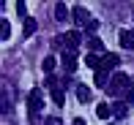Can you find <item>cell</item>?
<instances>
[{"mask_svg": "<svg viewBox=\"0 0 134 125\" xmlns=\"http://www.w3.org/2000/svg\"><path fill=\"white\" fill-rule=\"evenodd\" d=\"M129 90H131V79L126 74H115L112 82H109V93L112 95H126Z\"/></svg>", "mask_w": 134, "mask_h": 125, "instance_id": "1", "label": "cell"}, {"mask_svg": "<svg viewBox=\"0 0 134 125\" xmlns=\"http://www.w3.org/2000/svg\"><path fill=\"white\" fill-rule=\"evenodd\" d=\"M41 106H44V95H41V90H30L27 93V111H30V117L38 114Z\"/></svg>", "mask_w": 134, "mask_h": 125, "instance_id": "2", "label": "cell"}, {"mask_svg": "<svg viewBox=\"0 0 134 125\" xmlns=\"http://www.w3.org/2000/svg\"><path fill=\"white\" fill-rule=\"evenodd\" d=\"M60 63H63L66 74H74L77 71V55L74 52H63V55H60Z\"/></svg>", "mask_w": 134, "mask_h": 125, "instance_id": "3", "label": "cell"}, {"mask_svg": "<svg viewBox=\"0 0 134 125\" xmlns=\"http://www.w3.org/2000/svg\"><path fill=\"white\" fill-rule=\"evenodd\" d=\"M74 22H77L80 27H88V25H90L93 19H90L88 8H82V5H77V8H74Z\"/></svg>", "mask_w": 134, "mask_h": 125, "instance_id": "4", "label": "cell"}, {"mask_svg": "<svg viewBox=\"0 0 134 125\" xmlns=\"http://www.w3.org/2000/svg\"><path fill=\"white\" fill-rule=\"evenodd\" d=\"M118 65H120V57L112 55V52H107V55L101 57V71H115Z\"/></svg>", "mask_w": 134, "mask_h": 125, "instance_id": "5", "label": "cell"}, {"mask_svg": "<svg viewBox=\"0 0 134 125\" xmlns=\"http://www.w3.org/2000/svg\"><path fill=\"white\" fill-rule=\"evenodd\" d=\"M80 41H82V35L77 33V30H71L69 35H63V38H58V41H55V44H58V46H63V44H69V49H74V46L80 44Z\"/></svg>", "mask_w": 134, "mask_h": 125, "instance_id": "6", "label": "cell"}, {"mask_svg": "<svg viewBox=\"0 0 134 125\" xmlns=\"http://www.w3.org/2000/svg\"><path fill=\"white\" fill-rule=\"evenodd\" d=\"M126 111H129V103H126V101H115V103H112V117H115V120L126 117Z\"/></svg>", "mask_w": 134, "mask_h": 125, "instance_id": "7", "label": "cell"}, {"mask_svg": "<svg viewBox=\"0 0 134 125\" xmlns=\"http://www.w3.org/2000/svg\"><path fill=\"white\" fill-rule=\"evenodd\" d=\"M120 46L123 49H134V30H120Z\"/></svg>", "mask_w": 134, "mask_h": 125, "instance_id": "8", "label": "cell"}, {"mask_svg": "<svg viewBox=\"0 0 134 125\" xmlns=\"http://www.w3.org/2000/svg\"><path fill=\"white\" fill-rule=\"evenodd\" d=\"M55 19L58 22H69V5L66 3H55Z\"/></svg>", "mask_w": 134, "mask_h": 125, "instance_id": "9", "label": "cell"}, {"mask_svg": "<svg viewBox=\"0 0 134 125\" xmlns=\"http://www.w3.org/2000/svg\"><path fill=\"white\" fill-rule=\"evenodd\" d=\"M88 46H90V52H93V55H99V57H104L107 52H104V44H101L99 38H90L88 41Z\"/></svg>", "mask_w": 134, "mask_h": 125, "instance_id": "10", "label": "cell"}, {"mask_svg": "<svg viewBox=\"0 0 134 125\" xmlns=\"http://www.w3.org/2000/svg\"><path fill=\"white\" fill-rule=\"evenodd\" d=\"M109 71H96V87H109Z\"/></svg>", "mask_w": 134, "mask_h": 125, "instance_id": "11", "label": "cell"}, {"mask_svg": "<svg viewBox=\"0 0 134 125\" xmlns=\"http://www.w3.org/2000/svg\"><path fill=\"white\" fill-rule=\"evenodd\" d=\"M77 98H80V103H90V87L80 84L77 87Z\"/></svg>", "mask_w": 134, "mask_h": 125, "instance_id": "12", "label": "cell"}, {"mask_svg": "<svg viewBox=\"0 0 134 125\" xmlns=\"http://www.w3.org/2000/svg\"><path fill=\"white\" fill-rule=\"evenodd\" d=\"M85 63H88L93 71H101V57H99V55H93V52H90V55L85 57Z\"/></svg>", "mask_w": 134, "mask_h": 125, "instance_id": "13", "label": "cell"}, {"mask_svg": "<svg viewBox=\"0 0 134 125\" xmlns=\"http://www.w3.org/2000/svg\"><path fill=\"white\" fill-rule=\"evenodd\" d=\"M55 65H58V60H55V57L49 55V57H44V63H41V68H44V74L49 76L52 71H55Z\"/></svg>", "mask_w": 134, "mask_h": 125, "instance_id": "14", "label": "cell"}, {"mask_svg": "<svg viewBox=\"0 0 134 125\" xmlns=\"http://www.w3.org/2000/svg\"><path fill=\"white\" fill-rule=\"evenodd\" d=\"M96 114H99L101 120H107V117L112 114V106H109V103H99V106H96Z\"/></svg>", "mask_w": 134, "mask_h": 125, "instance_id": "15", "label": "cell"}, {"mask_svg": "<svg viewBox=\"0 0 134 125\" xmlns=\"http://www.w3.org/2000/svg\"><path fill=\"white\" fill-rule=\"evenodd\" d=\"M52 101H55V106H63V103H66V93H63V87L52 90Z\"/></svg>", "mask_w": 134, "mask_h": 125, "instance_id": "16", "label": "cell"}, {"mask_svg": "<svg viewBox=\"0 0 134 125\" xmlns=\"http://www.w3.org/2000/svg\"><path fill=\"white\" fill-rule=\"evenodd\" d=\"M8 35H11V25H8V19H0V38L8 41Z\"/></svg>", "mask_w": 134, "mask_h": 125, "instance_id": "17", "label": "cell"}, {"mask_svg": "<svg viewBox=\"0 0 134 125\" xmlns=\"http://www.w3.org/2000/svg\"><path fill=\"white\" fill-rule=\"evenodd\" d=\"M36 27H38V22H36L33 16H27V19H25V35H33Z\"/></svg>", "mask_w": 134, "mask_h": 125, "instance_id": "18", "label": "cell"}, {"mask_svg": "<svg viewBox=\"0 0 134 125\" xmlns=\"http://www.w3.org/2000/svg\"><path fill=\"white\" fill-rule=\"evenodd\" d=\"M16 11H19V14H22V16H25V19H27V5H25V3H22V0H19V3H16Z\"/></svg>", "mask_w": 134, "mask_h": 125, "instance_id": "19", "label": "cell"}, {"mask_svg": "<svg viewBox=\"0 0 134 125\" xmlns=\"http://www.w3.org/2000/svg\"><path fill=\"white\" fill-rule=\"evenodd\" d=\"M126 103H134V87H131L129 93H126Z\"/></svg>", "mask_w": 134, "mask_h": 125, "instance_id": "20", "label": "cell"}, {"mask_svg": "<svg viewBox=\"0 0 134 125\" xmlns=\"http://www.w3.org/2000/svg\"><path fill=\"white\" fill-rule=\"evenodd\" d=\"M44 125H63V122H60V120H58V117H49V120H47Z\"/></svg>", "mask_w": 134, "mask_h": 125, "instance_id": "21", "label": "cell"}, {"mask_svg": "<svg viewBox=\"0 0 134 125\" xmlns=\"http://www.w3.org/2000/svg\"><path fill=\"white\" fill-rule=\"evenodd\" d=\"M74 125H85V122H82V120H74Z\"/></svg>", "mask_w": 134, "mask_h": 125, "instance_id": "22", "label": "cell"}]
</instances>
